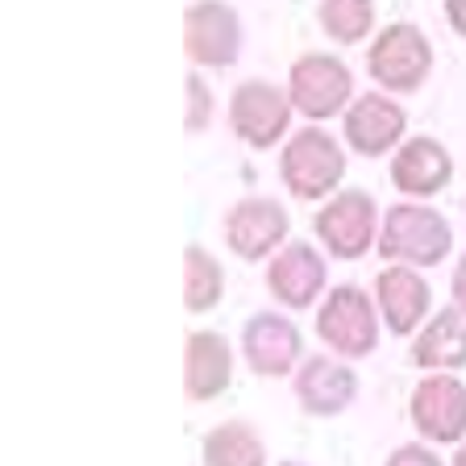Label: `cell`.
<instances>
[{
	"label": "cell",
	"instance_id": "obj_21",
	"mask_svg": "<svg viewBox=\"0 0 466 466\" xmlns=\"http://www.w3.org/2000/svg\"><path fill=\"white\" fill-rule=\"evenodd\" d=\"M320 29L341 46H354L375 25V0H320Z\"/></svg>",
	"mask_w": 466,
	"mask_h": 466
},
{
	"label": "cell",
	"instance_id": "obj_11",
	"mask_svg": "<svg viewBox=\"0 0 466 466\" xmlns=\"http://www.w3.org/2000/svg\"><path fill=\"white\" fill-rule=\"evenodd\" d=\"M300 325L283 312H254L242 325V359L254 375L283 379L300 367Z\"/></svg>",
	"mask_w": 466,
	"mask_h": 466
},
{
	"label": "cell",
	"instance_id": "obj_9",
	"mask_svg": "<svg viewBox=\"0 0 466 466\" xmlns=\"http://www.w3.org/2000/svg\"><path fill=\"white\" fill-rule=\"evenodd\" d=\"M412 425L420 437L454 446L466 437V383L454 370H433L412 391Z\"/></svg>",
	"mask_w": 466,
	"mask_h": 466
},
{
	"label": "cell",
	"instance_id": "obj_12",
	"mask_svg": "<svg viewBox=\"0 0 466 466\" xmlns=\"http://www.w3.org/2000/svg\"><path fill=\"white\" fill-rule=\"evenodd\" d=\"M408 129V113L383 92H367L354 105L346 108V121H341V134H346V146L359 150L362 158H379L388 150H400V137Z\"/></svg>",
	"mask_w": 466,
	"mask_h": 466
},
{
	"label": "cell",
	"instance_id": "obj_27",
	"mask_svg": "<svg viewBox=\"0 0 466 466\" xmlns=\"http://www.w3.org/2000/svg\"><path fill=\"white\" fill-rule=\"evenodd\" d=\"M279 466H309V462H279Z\"/></svg>",
	"mask_w": 466,
	"mask_h": 466
},
{
	"label": "cell",
	"instance_id": "obj_22",
	"mask_svg": "<svg viewBox=\"0 0 466 466\" xmlns=\"http://www.w3.org/2000/svg\"><path fill=\"white\" fill-rule=\"evenodd\" d=\"M184 87H187V116H184V126H187V134H200V129L208 126V116H213V96H208V87L200 84V76H196V71H187Z\"/></svg>",
	"mask_w": 466,
	"mask_h": 466
},
{
	"label": "cell",
	"instance_id": "obj_16",
	"mask_svg": "<svg viewBox=\"0 0 466 466\" xmlns=\"http://www.w3.org/2000/svg\"><path fill=\"white\" fill-rule=\"evenodd\" d=\"M454 179V158L437 137H408L391 158V184L404 196H437Z\"/></svg>",
	"mask_w": 466,
	"mask_h": 466
},
{
	"label": "cell",
	"instance_id": "obj_1",
	"mask_svg": "<svg viewBox=\"0 0 466 466\" xmlns=\"http://www.w3.org/2000/svg\"><path fill=\"white\" fill-rule=\"evenodd\" d=\"M450 250H454V229L425 204H396L379 225V254L400 267H437Z\"/></svg>",
	"mask_w": 466,
	"mask_h": 466
},
{
	"label": "cell",
	"instance_id": "obj_13",
	"mask_svg": "<svg viewBox=\"0 0 466 466\" xmlns=\"http://www.w3.org/2000/svg\"><path fill=\"white\" fill-rule=\"evenodd\" d=\"M291 391H296V404H300L309 417H338V412H346V408L354 404V396H359V375L341 359L312 354V359H304L300 367H296Z\"/></svg>",
	"mask_w": 466,
	"mask_h": 466
},
{
	"label": "cell",
	"instance_id": "obj_6",
	"mask_svg": "<svg viewBox=\"0 0 466 466\" xmlns=\"http://www.w3.org/2000/svg\"><path fill=\"white\" fill-rule=\"evenodd\" d=\"M317 238L320 246L333 254V258H362L370 246H379V208L375 196L359 192V187H346L338 192L325 208L317 213Z\"/></svg>",
	"mask_w": 466,
	"mask_h": 466
},
{
	"label": "cell",
	"instance_id": "obj_18",
	"mask_svg": "<svg viewBox=\"0 0 466 466\" xmlns=\"http://www.w3.org/2000/svg\"><path fill=\"white\" fill-rule=\"evenodd\" d=\"M412 362L420 370H458L466 367V312L441 309L412 333Z\"/></svg>",
	"mask_w": 466,
	"mask_h": 466
},
{
	"label": "cell",
	"instance_id": "obj_14",
	"mask_svg": "<svg viewBox=\"0 0 466 466\" xmlns=\"http://www.w3.org/2000/svg\"><path fill=\"white\" fill-rule=\"evenodd\" d=\"M375 304H379L383 325H388L396 338H404V333H417L429 320L433 291H429V283L420 271L391 262V267H383L375 279Z\"/></svg>",
	"mask_w": 466,
	"mask_h": 466
},
{
	"label": "cell",
	"instance_id": "obj_5",
	"mask_svg": "<svg viewBox=\"0 0 466 466\" xmlns=\"http://www.w3.org/2000/svg\"><path fill=\"white\" fill-rule=\"evenodd\" d=\"M288 96L309 121H329L354 105V76L341 58L312 50V55H300L291 63Z\"/></svg>",
	"mask_w": 466,
	"mask_h": 466
},
{
	"label": "cell",
	"instance_id": "obj_19",
	"mask_svg": "<svg viewBox=\"0 0 466 466\" xmlns=\"http://www.w3.org/2000/svg\"><path fill=\"white\" fill-rule=\"evenodd\" d=\"M204 466H267V446L246 420H221L204 433Z\"/></svg>",
	"mask_w": 466,
	"mask_h": 466
},
{
	"label": "cell",
	"instance_id": "obj_10",
	"mask_svg": "<svg viewBox=\"0 0 466 466\" xmlns=\"http://www.w3.org/2000/svg\"><path fill=\"white\" fill-rule=\"evenodd\" d=\"M288 229H291L288 208L279 200H271V196H246L225 217V242L246 262L279 254L283 242H288Z\"/></svg>",
	"mask_w": 466,
	"mask_h": 466
},
{
	"label": "cell",
	"instance_id": "obj_15",
	"mask_svg": "<svg viewBox=\"0 0 466 466\" xmlns=\"http://www.w3.org/2000/svg\"><path fill=\"white\" fill-rule=\"evenodd\" d=\"M267 291L283 309H312L325 291V258L309 242H288L271 262H267Z\"/></svg>",
	"mask_w": 466,
	"mask_h": 466
},
{
	"label": "cell",
	"instance_id": "obj_3",
	"mask_svg": "<svg viewBox=\"0 0 466 466\" xmlns=\"http://www.w3.org/2000/svg\"><path fill=\"white\" fill-rule=\"evenodd\" d=\"M279 175L296 200H325L346 175V150L320 126L291 134L279 155Z\"/></svg>",
	"mask_w": 466,
	"mask_h": 466
},
{
	"label": "cell",
	"instance_id": "obj_7",
	"mask_svg": "<svg viewBox=\"0 0 466 466\" xmlns=\"http://www.w3.org/2000/svg\"><path fill=\"white\" fill-rule=\"evenodd\" d=\"M291 96L283 87L267 84V79H246V84L233 87L229 100V126L233 134L242 137L254 150H267L275 146L291 126Z\"/></svg>",
	"mask_w": 466,
	"mask_h": 466
},
{
	"label": "cell",
	"instance_id": "obj_24",
	"mask_svg": "<svg viewBox=\"0 0 466 466\" xmlns=\"http://www.w3.org/2000/svg\"><path fill=\"white\" fill-rule=\"evenodd\" d=\"M450 288H454V309L466 312V254H462V262L454 267V283H450Z\"/></svg>",
	"mask_w": 466,
	"mask_h": 466
},
{
	"label": "cell",
	"instance_id": "obj_20",
	"mask_svg": "<svg viewBox=\"0 0 466 466\" xmlns=\"http://www.w3.org/2000/svg\"><path fill=\"white\" fill-rule=\"evenodd\" d=\"M225 296V271L221 262L204 246H187L184 250V309L187 312H213Z\"/></svg>",
	"mask_w": 466,
	"mask_h": 466
},
{
	"label": "cell",
	"instance_id": "obj_2",
	"mask_svg": "<svg viewBox=\"0 0 466 466\" xmlns=\"http://www.w3.org/2000/svg\"><path fill=\"white\" fill-rule=\"evenodd\" d=\"M367 71L383 92L408 96V92L425 87V79L433 76V46L412 21H396V25L375 34L367 50Z\"/></svg>",
	"mask_w": 466,
	"mask_h": 466
},
{
	"label": "cell",
	"instance_id": "obj_25",
	"mask_svg": "<svg viewBox=\"0 0 466 466\" xmlns=\"http://www.w3.org/2000/svg\"><path fill=\"white\" fill-rule=\"evenodd\" d=\"M446 21L466 38V0H446Z\"/></svg>",
	"mask_w": 466,
	"mask_h": 466
},
{
	"label": "cell",
	"instance_id": "obj_8",
	"mask_svg": "<svg viewBox=\"0 0 466 466\" xmlns=\"http://www.w3.org/2000/svg\"><path fill=\"white\" fill-rule=\"evenodd\" d=\"M184 50L196 67H233L242 55V21L225 0H196L184 13Z\"/></svg>",
	"mask_w": 466,
	"mask_h": 466
},
{
	"label": "cell",
	"instance_id": "obj_17",
	"mask_svg": "<svg viewBox=\"0 0 466 466\" xmlns=\"http://www.w3.org/2000/svg\"><path fill=\"white\" fill-rule=\"evenodd\" d=\"M233 383V350L221 333H187L184 346V391L192 404H208Z\"/></svg>",
	"mask_w": 466,
	"mask_h": 466
},
{
	"label": "cell",
	"instance_id": "obj_4",
	"mask_svg": "<svg viewBox=\"0 0 466 466\" xmlns=\"http://www.w3.org/2000/svg\"><path fill=\"white\" fill-rule=\"evenodd\" d=\"M317 338L338 354V359H367L379 346V304L362 288L341 283L325 296L317 312Z\"/></svg>",
	"mask_w": 466,
	"mask_h": 466
},
{
	"label": "cell",
	"instance_id": "obj_26",
	"mask_svg": "<svg viewBox=\"0 0 466 466\" xmlns=\"http://www.w3.org/2000/svg\"><path fill=\"white\" fill-rule=\"evenodd\" d=\"M450 466H466V446H458V454H454V462Z\"/></svg>",
	"mask_w": 466,
	"mask_h": 466
},
{
	"label": "cell",
	"instance_id": "obj_23",
	"mask_svg": "<svg viewBox=\"0 0 466 466\" xmlns=\"http://www.w3.org/2000/svg\"><path fill=\"white\" fill-rule=\"evenodd\" d=\"M383 466H446L441 458L433 454L429 446H420V441H412V446H400V450H391V458Z\"/></svg>",
	"mask_w": 466,
	"mask_h": 466
}]
</instances>
